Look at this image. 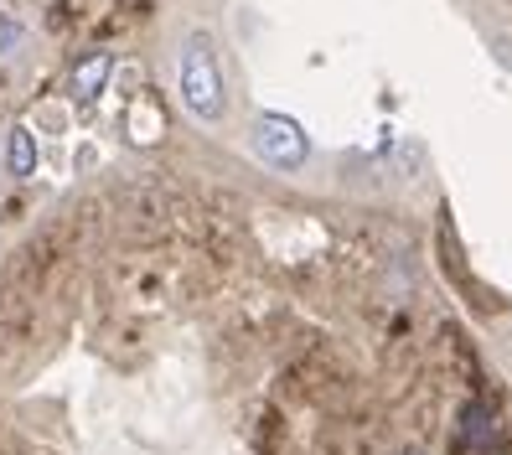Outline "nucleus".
I'll list each match as a JSON object with an SVG mask.
<instances>
[{"label":"nucleus","instance_id":"7ed1b4c3","mask_svg":"<svg viewBox=\"0 0 512 455\" xmlns=\"http://www.w3.org/2000/svg\"><path fill=\"white\" fill-rule=\"evenodd\" d=\"M109 68H114V63H109V52L83 57V63L73 68V99H83V104H88V99H99V88L109 83Z\"/></svg>","mask_w":512,"mask_h":455},{"label":"nucleus","instance_id":"39448f33","mask_svg":"<svg viewBox=\"0 0 512 455\" xmlns=\"http://www.w3.org/2000/svg\"><path fill=\"white\" fill-rule=\"evenodd\" d=\"M21 42V21H11V16H0V52H11Z\"/></svg>","mask_w":512,"mask_h":455},{"label":"nucleus","instance_id":"f03ea898","mask_svg":"<svg viewBox=\"0 0 512 455\" xmlns=\"http://www.w3.org/2000/svg\"><path fill=\"white\" fill-rule=\"evenodd\" d=\"M254 150L275 166V171H295L300 161L311 156V145H306V130L295 125V119L285 114H264L259 125H254Z\"/></svg>","mask_w":512,"mask_h":455},{"label":"nucleus","instance_id":"20e7f679","mask_svg":"<svg viewBox=\"0 0 512 455\" xmlns=\"http://www.w3.org/2000/svg\"><path fill=\"white\" fill-rule=\"evenodd\" d=\"M6 166H11V176H32L37 171V140H32L26 125H16L11 140H6Z\"/></svg>","mask_w":512,"mask_h":455},{"label":"nucleus","instance_id":"f257e3e1","mask_svg":"<svg viewBox=\"0 0 512 455\" xmlns=\"http://www.w3.org/2000/svg\"><path fill=\"white\" fill-rule=\"evenodd\" d=\"M182 104L207 119V125H218L223 109H228V94H223V68H218V52H213V37L192 32L187 47H182Z\"/></svg>","mask_w":512,"mask_h":455}]
</instances>
